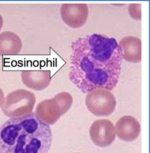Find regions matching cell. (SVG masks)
<instances>
[{
    "mask_svg": "<svg viewBox=\"0 0 150 153\" xmlns=\"http://www.w3.org/2000/svg\"><path fill=\"white\" fill-rule=\"evenodd\" d=\"M69 79L84 94L95 89L112 91L121 72L122 53L117 40L93 34L72 43Z\"/></svg>",
    "mask_w": 150,
    "mask_h": 153,
    "instance_id": "6da1fadb",
    "label": "cell"
},
{
    "mask_svg": "<svg viewBox=\"0 0 150 153\" xmlns=\"http://www.w3.org/2000/svg\"><path fill=\"white\" fill-rule=\"evenodd\" d=\"M52 140L50 125L34 112L0 126V153H48Z\"/></svg>",
    "mask_w": 150,
    "mask_h": 153,
    "instance_id": "7a4b0ae2",
    "label": "cell"
},
{
    "mask_svg": "<svg viewBox=\"0 0 150 153\" xmlns=\"http://www.w3.org/2000/svg\"><path fill=\"white\" fill-rule=\"evenodd\" d=\"M72 96L67 92L58 94L53 98L40 102L35 114L44 123L49 125L55 123L70 110L73 104Z\"/></svg>",
    "mask_w": 150,
    "mask_h": 153,
    "instance_id": "3957f363",
    "label": "cell"
},
{
    "mask_svg": "<svg viewBox=\"0 0 150 153\" xmlns=\"http://www.w3.org/2000/svg\"><path fill=\"white\" fill-rule=\"evenodd\" d=\"M35 103L34 93L26 89H17L4 98L1 110L9 118L20 117L33 112Z\"/></svg>",
    "mask_w": 150,
    "mask_h": 153,
    "instance_id": "277c9868",
    "label": "cell"
},
{
    "mask_svg": "<svg viewBox=\"0 0 150 153\" xmlns=\"http://www.w3.org/2000/svg\"><path fill=\"white\" fill-rule=\"evenodd\" d=\"M85 102L88 110L97 117L108 116L116 109V98L107 89H95L88 92Z\"/></svg>",
    "mask_w": 150,
    "mask_h": 153,
    "instance_id": "5b68a950",
    "label": "cell"
},
{
    "mask_svg": "<svg viewBox=\"0 0 150 153\" xmlns=\"http://www.w3.org/2000/svg\"><path fill=\"white\" fill-rule=\"evenodd\" d=\"M89 135L94 144L100 148L107 147L115 140V126L109 120H97L90 126Z\"/></svg>",
    "mask_w": 150,
    "mask_h": 153,
    "instance_id": "8992f818",
    "label": "cell"
},
{
    "mask_svg": "<svg viewBox=\"0 0 150 153\" xmlns=\"http://www.w3.org/2000/svg\"><path fill=\"white\" fill-rule=\"evenodd\" d=\"M60 15L67 25L78 29L86 24L89 9L86 4H63L60 8Z\"/></svg>",
    "mask_w": 150,
    "mask_h": 153,
    "instance_id": "52a82bcc",
    "label": "cell"
},
{
    "mask_svg": "<svg viewBox=\"0 0 150 153\" xmlns=\"http://www.w3.org/2000/svg\"><path fill=\"white\" fill-rule=\"evenodd\" d=\"M116 135L120 140L132 142L141 133V125L137 119L131 116H124L116 123Z\"/></svg>",
    "mask_w": 150,
    "mask_h": 153,
    "instance_id": "ba28073f",
    "label": "cell"
},
{
    "mask_svg": "<svg viewBox=\"0 0 150 153\" xmlns=\"http://www.w3.org/2000/svg\"><path fill=\"white\" fill-rule=\"evenodd\" d=\"M21 77L27 87L37 91L46 89L51 83L50 71H23Z\"/></svg>",
    "mask_w": 150,
    "mask_h": 153,
    "instance_id": "9c48e42d",
    "label": "cell"
},
{
    "mask_svg": "<svg viewBox=\"0 0 150 153\" xmlns=\"http://www.w3.org/2000/svg\"><path fill=\"white\" fill-rule=\"evenodd\" d=\"M118 43L120 47L122 58L129 63H138L141 62V40L133 36H126Z\"/></svg>",
    "mask_w": 150,
    "mask_h": 153,
    "instance_id": "30bf717a",
    "label": "cell"
},
{
    "mask_svg": "<svg viewBox=\"0 0 150 153\" xmlns=\"http://www.w3.org/2000/svg\"><path fill=\"white\" fill-rule=\"evenodd\" d=\"M22 48L21 38L12 31L0 34V55H15L20 53Z\"/></svg>",
    "mask_w": 150,
    "mask_h": 153,
    "instance_id": "8fae6325",
    "label": "cell"
},
{
    "mask_svg": "<svg viewBox=\"0 0 150 153\" xmlns=\"http://www.w3.org/2000/svg\"><path fill=\"white\" fill-rule=\"evenodd\" d=\"M141 4H130L129 5V15L134 19L141 20Z\"/></svg>",
    "mask_w": 150,
    "mask_h": 153,
    "instance_id": "7c38bea8",
    "label": "cell"
},
{
    "mask_svg": "<svg viewBox=\"0 0 150 153\" xmlns=\"http://www.w3.org/2000/svg\"><path fill=\"white\" fill-rule=\"evenodd\" d=\"M4 93L3 92V91L0 88V108L2 106L3 102L4 101Z\"/></svg>",
    "mask_w": 150,
    "mask_h": 153,
    "instance_id": "4fadbf2b",
    "label": "cell"
},
{
    "mask_svg": "<svg viewBox=\"0 0 150 153\" xmlns=\"http://www.w3.org/2000/svg\"><path fill=\"white\" fill-rule=\"evenodd\" d=\"M3 24H4V20H3V18L2 16H1V15L0 14V31L2 28L3 26Z\"/></svg>",
    "mask_w": 150,
    "mask_h": 153,
    "instance_id": "5bb4252c",
    "label": "cell"
},
{
    "mask_svg": "<svg viewBox=\"0 0 150 153\" xmlns=\"http://www.w3.org/2000/svg\"></svg>",
    "mask_w": 150,
    "mask_h": 153,
    "instance_id": "9a60e30c",
    "label": "cell"
}]
</instances>
